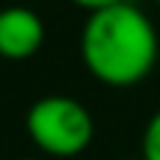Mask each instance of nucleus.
I'll return each instance as SVG.
<instances>
[{
    "label": "nucleus",
    "instance_id": "obj_7",
    "mask_svg": "<svg viewBox=\"0 0 160 160\" xmlns=\"http://www.w3.org/2000/svg\"><path fill=\"white\" fill-rule=\"evenodd\" d=\"M137 160H142V157H137Z\"/></svg>",
    "mask_w": 160,
    "mask_h": 160
},
{
    "label": "nucleus",
    "instance_id": "obj_3",
    "mask_svg": "<svg viewBox=\"0 0 160 160\" xmlns=\"http://www.w3.org/2000/svg\"><path fill=\"white\" fill-rule=\"evenodd\" d=\"M45 42V21L30 6L0 9V57L27 59Z\"/></svg>",
    "mask_w": 160,
    "mask_h": 160
},
{
    "label": "nucleus",
    "instance_id": "obj_6",
    "mask_svg": "<svg viewBox=\"0 0 160 160\" xmlns=\"http://www.w3.org/2000/svg\"><path fill=\"white\" fill-rule=\"evenodd\" d=\"M24 160H33V157H24Z\"/></svg>",
    "mask_w": 160,
    "mask_h": 160
},
{
    "label": "nucleus",
    "instance_id": "obj_2",
    "mask_svg": "<svg viewBox=\"0 0 160 160\" xmlns=\"http://www.w3.org/2000/svg\"><path fill=\"white\" fill-rule=\"evenodd\" d=\"M30 139L51 157H74L95 137L92 113L71 95H42L24 119Z\"/></svg>",
    "mask_w": 160,
    "mask_h": 160
},
{
    "label": "nucleus",
    "instance_id": "obj_5",
    "mask_svg": "<svg viewBox=\"0 0 160 160\" xmlns=\"http://www.w3.org/2000/svg\"><path fill=\"white\" fill-rule=\"evenodd\" d=\"M71 3L83 6V9H89V12H98V9H107V6H113V3H122V0H71Z\"/></svg>",
    "mask_w": 160,
    "mask_h": 160
},
{
    "label": "nucleus",
    "instance_id": "obj_8",
    "mask_svg": "<svg viewBox=\"0 0 160 160\" xmlns=\"http://www.w3.org/2000/svg\"><path fill=\"white\" fill-rule=\"evenodd\" d=\"M157 3H160V0H157Z\"/></svg>",
    "mask_w": 160,
    "mask_h": 160
},
{
    "label": "nucleus",
    "instance_id": "obj_4",
    "mask_svg": "<svg viewBox=\"0 0 160 160\" xmlns=\"http://www.w3.org/2000/svg\"><path fill=\"white\" fill-rule=\"evenodd\" d=\"M142 160H160V110L142 131Z\"/></svg>",
    "mask_w": 160,
    "mask_h": 160
},
{
    "label": "nucleus",
    "instance_id": "obj_1",
    "mask_svg": "<svg viewBox=\"0 0 160 160\" xmlns=\"http://www.w3.org/2000/svg\"><path fill=\"white\" fill-rule=\"evenodd\" d=\"M157 30L139 6L113 3L89 12L80 30V57L89 74L107 86H133L151 74L157 62Z\"/></svg>",
    "mask_w": 160,
    "mask_h": 160
}]
</instances>
